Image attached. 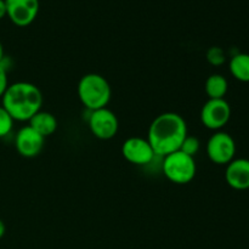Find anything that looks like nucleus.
Wrapping results in <instances>:
<instances>
[{"label": "nucleus", "mask_w": 249, "mask_h": 249, "mask_svg": "<svg viewBox=\"0 0 249 249\" xmlns=\"http://www.w3.org/2000/svg\"><path fill=\"white\" fill-rule=\"evenodd\" d=\"M187 136L185 119L175 112H164L150 124L147 140L156 156L165 157L179 151Z\"/></svg>", "instance_id": "f257e3e1"}, {"label": "nucleus", "mask_w": 249, "mask_h": 249, "mask_svg": "<svg viewBox=\"0 0 249 249\" xmlns=\"http://www.w3.org/2000/svg\"><path fill=\"white\" fill-rule=\"evenodd\" d=\"M231 118V106L225 99H209L201 109L202 124L207 129L219 131Z\"/></svg>", "instance_id": "423d86ee"}, {"label": "nucleus", "mask_w": 249, "mask_h": 249, "mask_svg": "<svg viewBox=\"0 0 249 249\" xmlns=\"http://www.w3.org/2000/svg\"><path fill=\"white\" fill-rule=\"evenodd\" d=\"M206 151L212 162L219 165H228L235 160L236 142L230 134L219 130L209 138Z\"/></svg>", "instance_id": "39448f33"}, {"label": "nucleus", "mask_w": 249, "mask_h": 249, "mask_svg": "<svg viewBox=\"0 0 249 249\" xmlns=\"http://www.w3.org/2000/svg\"><path fill=\"white\" fill-rule=\"evenodd\" d=\"M9 79H7V71L4 67V65H0V99L2 97V95L6 91L7 87H9Z\"/></svg>", "instance_id": "a211bd4d"}, {"label": "nucleus", "mask_w": 249, "mask_h": 249, "mask_svg": "<svg viewBox=\"0 0 249 249\" xmlns=\"http://www.w3.org/2000/svg\"><path fill=\"white\" fill-rule=\"evenodd\" d=\"M122 155L129 163L135 165L148 164L156 156L147 139L139 136H133L124 141L122 146Z\"/></svg>", "instance_id": "1a4fd4ad"}, {"label": "nucleus", "mask_w": 249, "mask_h": 249, "mask_svg": "<svg viewBox=\"0 0 249 249\" xmlns=\"http://www.w3.org/2000/svg\"><path fill=\"white\" fill-rule=\"evenodd\" d=\"M112 90L105 77L97 73H88L78 83V96L90 111L105 108L111 100Z\"/></svg>", "instance_id": "7ed1b4c3"}, {"label": "nucleus", "mask_w": 249, "mask_h": 249, "mask_svg": "<svg viewBox=\"0 0 249 249\" xmlns=\"http://www.w3.org/2000/svg\"><path fill=\"white\" fill-rule=\"evenodd\" d=\"M6 16L18 27L33 23L39 14V0H5Z\"/></svg>", "instance_id": "6e6552de"}, {"label": "nucleus", "mask_w": 249, "mask_h": 249, "mask_svg": "<svg viewBox=\"0 0 249 249\" xmlns=\"http://www.w3.org/2000/svg\"><path fill=\"white\" fill-rule=\"evenodd\" d=\"M226 184L233 190L245 191L249 189V160L236 158L232 160L225 170Z\"/></svg>", "instance_id": "9b49d317"}, {"label": "nucleus", "mask_w": 249, "mask_h": 249, "mask_svg": "<svg viewBox=\"0 0 249 249\" xmlns=\"http://www.w3.org/2000/svg\"><path fill=\"white\" fill-rule=\"evenodd\" d=\"M1 101V106L14 121L28 122L41 109L43 94L32 83L17 82L7 87Z\"/></svg>", "instance_id": "f03ea898"}, {"label": "nucleus", "mask_w": 249, "mask_h": 249, "mask_svg": "<svg viewBox=\"0 0 249 249\" xmlns=\"http://www.w3.org/2000/svg\"><path fill=\"white\" fill-rule=\"evenodd\" d=\"M199 147H201V142H199L198 139L196 136L187 135L182 142L181 147H180V151L191 156V157H195V155L199 151Z\"/></svg>", "instance_id": "f3484780"}, {"label": "nucleus", "mask_w": 249, "mask_h": 249, "mask_svg": "<svg viewBox=\"0 0 249 249\" xmlns=\"http://www.w3.org/2000/svg\"><path fill=\"white\" fill-rule=\"evenodd\" d=\"M5 231H6V226H5L4 221H2L1 219H0V240H1V238L4 237Z\"/></svg>", "instance_id": "aec40b11"}, {"label": "nucleus", "mask_w": 249, "mask_h": 249, "mask_svg": "<svg viewBox=\"0 0 249 249\" xmlns=\"http://www.w3.org/2000/svg\"><path fill=\"white\" fill-rule=\"evenodd\" d=\"M6 16V4L5 0H0V19Z\"/></svg>", "instance_id": "6ab92c4d"}, {"label": "nucleus", "mask_w": 249, "mask_h": 249, "mask_svg": "<svg viewBox=\"0 0 249 249\" xmlns=\"http://www.w3.org/2000/svg\"><path fill=\"white\" fill-rule=\"evenodd\" d=\"M14 119L11 118L6 109L2 106H0V139L5 138L11 133L12 128H14Z\"/></svg>", "instance_id": "2eb2a0df"}, {"label": "nucleus", "mask_w": 249, "mask_h": 249, "mask_svg": "<svg viewBox=\"0 0 249 249\" xmlns=\"http://www.w3.org/2000/svg\"><path fill=\"white\" fill-rule=\"evenodd\" d=\"M229 70L238 82L249 83V53H235L229 62Z\"/></svg>", "instance_id": "ddd939ff"}, {"label": "nucleus", "mask_w": 249, "mask_h": 249, "mask_svg": "<svg viewBox=\"0 0 249 249\" xmlns=\"http://www.w3.org/2000/svg\"><path fill=\"white\" fill-rule=\"evenodd\" d=\"M204 90L209 99H224L229 90L228 79L219 73L211 74L207 78Z\"/></svg>", "instance_id": "4468645a"}, {"label": "nucleus", "mask_w": 249, "mask_h": 249, "mask_svg": "<svg viewBox=\"0 0 249 249\" xmlns=\"http://www.w3.org/2000/svg\"><path fill=\"white\" fill-rule=\"evenodd\" d=\"M196 172L197 167L195 158L180 150L165 156L163 160V173L165 178L174 184H189L194 180Z\"/></svg>", "instance_id": "20e7f679"}, {"label": "nucleus", "mask_w": 249, "mask_h": 249, "mask_svg": "<svg viewBox=\"0 0 249 249\" xmlns=\"http://www.w3.org/2000/svg\"><path fill=\"white\" fill-rule=\"evenodd\" d=\"M45 138L36 133L32 126L26 125L17 131L15 138V146L16 150L22 157L33 158L36 157L41 152L44 147Z\"/></svg>", "instance_id": "9d476101"}, {"label": "nucleus", "mask_w": 249, "mask_h": 249, "mask_svg": "<svg viewBox=\"0 0 249 249\" xmlns=\"http://www.w3.org/2000/svg\"><path fill=\"white\" fill-rule=\"evenodd\" d=\"M28 122L29 126H32L36 133H39L44 138L53 135L57 129V119L55 118V116L50 112L41 111V109L38 113L34 114Z\"/></svg>", "instance_id": "f8f14e48"}, {"label": "nucleus", "mask_w": 249, "mask_h": 249, "mask_svg": "<svg viewBox=\"0 0 249 249\" xmlns=\"http://www.w3.org/2000/svg\"><path fill=\"white\" fill-rule=\"evenodd\" d=\"M4 57H5V53H4V46H2L1 41H0V65H1L2 61H4Z\"/></svg>", "instance_id": "412c9836"}, {"label": "nucleus", "mask_w": 249, "mask_h": 249, "mask_svg": "<svg viewBox=\"0 0 249 249\" xmlns=\"http://www.w3.org/2000/svg\"><path fill=\"white\" fill-rule=\"evenodd\" d=\"M207 61L213 66L224 65L226 61L225 51L219 46H213L207 51Z\"/></svg>", "instance_id": "dca6fc26"}, {"label": "nucleus", "mask_w": 249, "mask_h": 249, "mask_svg": "<svg viewBox=\"0 0 249 249\" xmlns=\"http://www.w3.org/2000/svg\"><path fill=\"white\" fill-rule=\"evenodd\" d=\"M89 128L95 138L100 140H111L118 133L119 122L116 114L105 107L91 112L89 117Z\"/></svg>", "instance_id": "0eeeda50"}]
</instances>
